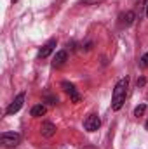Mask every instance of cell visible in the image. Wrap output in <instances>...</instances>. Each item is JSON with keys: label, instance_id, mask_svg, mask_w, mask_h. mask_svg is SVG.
Segmentation results:
<instances>
[{"label": "cell", "instance_id": "13", "mask_svg": "<svg viewBox=\"0 0 148 149\" xmlns=\"http://www.w3.org/2000/svg\"><path fill=\"white\" fill-rule=\"evenodd\" d=\"M145 83H147V78H143V76H141V78L138 80V87H143Z\"/></svg>", "mask_w": 148, "mask_h": 149}, {"label": "cell", "instance_id": "12", "mask_svg": "<svg viewBox=\"0 0 148 149\" xmlns=\"http://www.w3.org/2000/svg\"><path fill=\"white\" fill-rule=\"evenodd\" d=\"M141 66L148 68V52L147 54H143V57H141Z\"/></svg>", "mask_w": 148, "mask_h": 149}, {"label": "cell", "instance_id": "4", "mask_svg": "<svg viewBox=\"0 0 148 149\" xmlns=\"http://www.w3.org/2000/svg\"><path fill=\"white\" fill-rule=\"evenodd\" d=\"M23 102H25V92L18 94V97H16V99L9 104V108L5 109V114H14V113H18L23 108Z\"/></svg>", "mask_w": 148, "mask_h": 149}, {"label": "cell", "instance_id": "14", "mask_svg": "<svg viewBox=\"0 0 148 149\" xmlns=\"http://www.w3.org/2000/svg\"><path fill=\"white\" fill-rule=\"evenodd\" d=\"M92 2H101V0H82V3H92Z\"/></svg>", "mask_w": 148, "mask_h": 149}, {"label": "cell", "instance_id": "7", "mask_svg": "<svg viewBox=\"0 0 148 149\" xmlns=\"http://www.w3.org/2000/svg\"><path fill=\"white\" fill-rule=\"evenodd\" d=\"M120 24L122 26H131L132 23H134V19H136V14L132 12V10H127V12H124V14H120Z\"/></svg>", "mask_w": 148, "mask_h": 149}, {"label": "cell", "instance_id": "10", "mask_svg": "<svg viewBox=\"0 0 148 149\" xmlns=\"http://www.w3.org/2000/svg\"><path fill=\"white\" fill-rule=\"evenodd\" d=\"M45 111H47V109H45V106H44V104H37V106H33V108H32L30 114H32V116H42V114H45Z\"/></svg>", "mask_w": 148, "mask_h": 149}, {"label": "cell", "instance_id": "15", "mask_svg": "<svg viewBox=\"0 0 148 149\" xmlns=\"http://www.w3.org/2000/svg\"><path fill=\"white\" fill-rule=\"evenodd\" d=\"M145 128H147V130H148V120H147V123H145Z\"/></svg>", "mask_w": 148, "mask_h": 149}, {"label": "cell", "instance_id": "11", "mask_svg": "<svg viewBox=\"0 0 148 149\" xmlns=\"http://www.w3.org/2000/svg\"><path fill=\"white\" fill-rule=\"evenodd\" d=\"M145 111H147V106H145V104H140V106H136V109H134V116H141Z\"/></svg>", "mask_w": 148, "mask_h": 149}, {"label": "cell", "instance_id": "5", "mask_svg": "<svg viewBox=\"0 0 148 149\" xmlns=\"http://www.w3.org/2000/svg\"><path fill=\"white\" fill-rule=\"evenodd\" d=\"M54 47H56V38H51L47 43H44V45H42V49L38 50L37 57H38V59H45V57H49V56H51V52L54 50Z\"/></svg>", "mask_w": 148, "mask_h": 149}, {"label": "cell", "instance_id": "1", "mask_svg": "<svg viewBox=\"0 0 148 149\" xmlns=\"http://www.w3.org/2000/svg\"><path fill=\"white\" fill-rule=\"evenodd\" d=\"M127 88H129V76H124L117 81L115 88H113V95H111V109L118 111L127 97Z\"/></svg>", "mask_w": 148, "mask_h": 149}, {"label": "cell", "instance_id": "16", "mask_svg": "<svg viewBox=\"0 0 148 149\" xmlns=\"http://www.w3.org/2000/svg\"><path fill=\"white\" fill-rule=\"evenodd\" d=\"M147 17H148V3H147Z\"/></svg>", "mask_w": 148, "mask_h": 149}, {"label": "cell", "instance_id": "9", "mask_svg": "<svg viewBox=\"0 0 148 149\" xmlns=\"http://www.w3.org/2000/svg\"><path fill=\"white\" fill-rule=\"evenodd\" d=\"M40 132H42L44 137H52V135L56 134V127H54L51 121H44L42 127H40Z\"/></svg>", "mask_w": 148, "mask_h": 149}, {"label": "cell", "instance_id": "17", "mask_svg": "<svg viewBox=\"0 0 148 149\" xmlns=\"http://www.w3.org/2000/svg\"><path fill=\"white\" fill-rule=\"evenodd\" d=\"M12 2H18V0H12Z\"/></svg>", "mask_w": 148, "mask_h": 149}, {"label": "cell", "instance_id": "3", "mask_svg": "<svg viewBox=\"0 0 148 149\" xmlns=\"http://www.w3.org/2000/svg\"><path fill=\"white\" fill-rule=\"evenodd\" d=\"M101 127V120L98 114H89L85 120H84V128L87 132H96L98 128Z\"/></svg>", "mask_w": 148, "mask_h": 149}, {"label": "cell", "instance_id": "8", "mask_svg": "<svg viewBox=\"0 0 148 149\" xmlns=\"http://www.w3.org/2000/svg\"><path fill=\"white\" fill-rule=\"evenodd\" d=\"M66 59H68V54H66V50H59V52L56 54L54 61H52V68H61V66L66 63Z\"/></svg>", "mask_w": 148, "mask_h": 149}, {"label": "cell", "instance_id": "6", "mask_svg": "<svg viewBox=\"0 0 148 149\" xmlns=\"http://www.w3.org/2000/svg\"><path fill=\"white\" fill-rule=\"evenodd\" d=\"M61 87H63V90L70 95V99H72L73 102H80V95H78V92H77V88H75L73 83H70V81H63Z\"/></svg>", "mask_w": 148, "mask_h": 149}, {"label": "cell", "instance_id": "2", "mask_svg": "<svg viewBox=\"0 0 148 149\" xmlns=\"http://www.w3.org/2000/svg\"><path fill=\"white\" fill-rule=\"evenodd\" d=\"M19 142H21V135H19V134L4 132V134L0 135V144H2L4 148H16Z\"/></svg>", "mask_w": 148, "mask_h": 149}]
</instances>
